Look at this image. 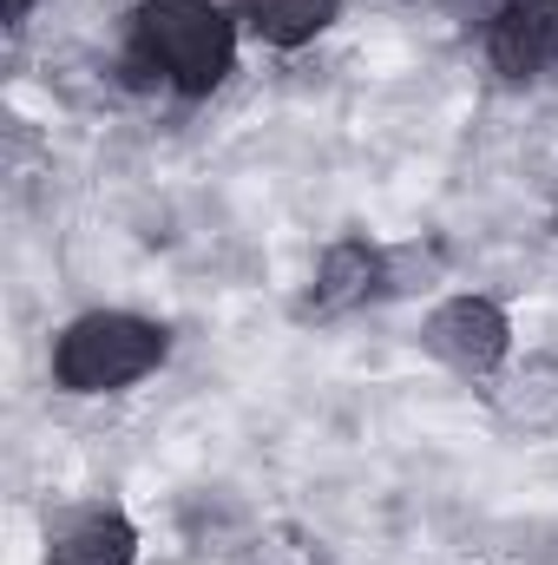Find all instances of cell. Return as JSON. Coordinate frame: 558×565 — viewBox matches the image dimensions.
<instances>
[{
  "label": "cell",
  "mask_w": 558,
  "mask_h": 565,
  "mask_svg": "<svg viewBox=\"0 0 558 565\" xmlns=\"http://www.w3.org/2000/svg\"><path fill=\"white\" fill-rule=\"evenodd\" d=\"M132 33H139V60L164 73L184 99L217 93L237 66V26L211 0H139Z\"/></svg>",
  "instance_id": "cell-1"
},
{
  "label": "cell",
  "mask_w": 558,
  "mask_h": 565,
  "mask_svg": "<svg viewBox=\"0 0 558 565\" xmlns=\"http://www.w3.org/2000/svg\"><path fill=\"white\" fill-rule=\"evenodd\" d=\"M164 349H171V342H164L158 322L126 316V309H93V316H79V322L60 329V342H53V375H60V388H73V395H119V388L144 382V375L164 362Z\"/></svg>",
  "instance_id": "cell-2"
},
{
  "label": "cell",
  "mask_w": 558,
  "mask_h": 565,
  "mask_svg": "<svg viewBox=\"0 0 558 565\" xmlns=\"http://www.w3.org/2000/svg\"><path fill=\"white\" fill-rule=\"evenodd\" d=\"M447 369H460V375H493L500 362H506V349H513V322H506V309L500 302H486V296H453V302H440L433 316H427V335H420Z\"/></svg>",
  "instance_id": "cell-3"
},
{
  "label": "cell",
  "mask_w": 558,
  "mask_h": 565,
  "mask_svg": "<svg viewBox=\"0 0 558 565\" xmlns=\"http://www.w3.org/2000/svg\"><path fill=\"white\" fill-rule=\"evenodd\" d=\"M486 53L500 79H539L558 66V0H513L486 26Z\"/></svg>",
  "instance_id": "cell-4"
},
{
  "label": "cell",
  "mask_w": 558,
  "mask_h": 565,
  "mask_svg": "<svg viewBox=\"0 0 558 565\" xmlns=\"http://www.w3.org/2000/svg\"><path fill=\"white\" fill-rule=\"evenodd\" d=\"M382 282V250L348 237V244H329L322 264H315V289H309V309L315 316H348L355 302H368Z\"/></svg>",
  "instance_id": "cell-5"
},
{
  "label": "cell",
  "mask_w": 558,
  "mask_h": 565,
  "mask_svg": "<svg viewBox=\"0 0 558 565\" xmlns=\"http://www.w3.org/2000/svg\"><path fill=\"white\" fill-rule=\"evenodd\" d=\"M132 559H139V533H132L126 513H86L46 553V565H132Z\"/></svg>",
  "instance_id": "cell-6"
},
{
  "label": "cell",
  "mask_w": 558,
  "mask_h": 565,
  "mask_svg": "<svg viewBox=\"0 0 558 565\" xmlns=\"http://www.w3.org/2000/svg\"><path fill=\"white\" fill-rule=\"evenodd\" d=\"M342 13V0H244V20L257 40L270 46H309L315 33H329Z\"/></svg>",
  "instance_id": "cell-7"
},
{
  "label": "cell",
  "mask_w": 558,
  "mask_h": 565,
  "mask_svg": "<svg viewBox=\"0 0 558 565\" xmlns=\"http://www.w3.org/2000/svg\"><path fill=\"white\" fill-rule=\"evenodd\" d=\"M440 7H447V13H453L460 26H493V20H500V13H506L513 0H440Z\"/></svg>",
  "instance_id": "cell-8"
},
{
  "label": "cell",
  "mask_w": 558,
  "mask_h": 565,
  "mask_svg": "<svg viewBox=\"0 0 558 565\" xmlns=\"http://www.w3.org/2000/svg\"><path fill=\"white\" fill-rule=\"evenodd\" d=\"M26 13H33V0H0V20L7 26H26Z\"/></svg>",
  "instance_id": "cell-9"
}]
</instances>
